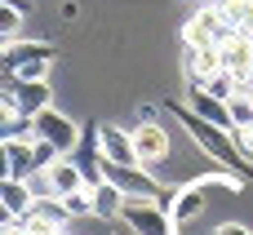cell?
<instances>
[{"mask_svg": "<svg viewBox=\"0 0 253 235\" xmlns=\"http://www.w3.org/2000/svg\"><path fill=\"white\" fill-rule=\"evenodd\" d=\"M187 71H191V84H200V80H209L213 71H222V44L191 49V58H187Z\"/></svg>", "mask_w": 253, "mask_h": 235, "instance_id": "8fae6325", "label": "cell"}, {"mask_svg": "<svg viewBox=\"0 0 253 235\" xmlns=\"http://www.w3.org/2000/svg\"><path fill=\"white\" fill-rule=\"evenodd\" d=\"M227 107H231V124H236V129H249L253 124V98L245 89H240L236 98H227ZM236 129H231V133H236Z\"/></svg>", "mask_w": 253, "mask_h": 235, "instance_id": "5bb4252c", "label": "cell"}, {"mask_svg": "<svg viewBox=\"0 0 253 235\" xmlns=\"http://www.w3.org/2000/svg\"><path fill=\"white\" fill-rule=\"evenodd\" d=\"M89 196H93V218H120V209H125V191L116 187V182H98V187H89Z\"/></svg>", "mask_w": 253, "mask_h": 235, "instance_id": "30bf717a", "label": "cell"}, {"mask_svg": "<svg viewBox=\"0 0 253 235\" xmlns=\"http://www.w3.org/2000/svg\"><path fill=\"white\" fill-rule=\"evenodd\" d=\"M40 187H44V196H58V200H67V196L84 191V178H80L76 160H71V156H62L58 164H49V169L40 173Z\"/></svg>", "mask_w": 253, "mask_h": 235, "instance_id": "52a82bcc", "label": "cell"}, {"mask_svg": "<svg viewBox=\"0 0 253 235\" xmlns=\"http://www.w3.org/2000/svg\"><path fill=\"white\" fill-rule=\"evenodd\" d=\"M120 218H125V227L138 235H173V218H169V209L165 204H156V200H129L125 196V209H120Z\"/></svg>", "mask_w": 253, "mask_h": 235, "instance_id": "7a4b0ae2", "label": "cell"}, {"mask_svg": "<svg viewBox=\"0 0 253 235\" xmlns=\"http://www.w3.org/2000/svg\"><path fill=\"white\" fill-rule=\"evenodd\" d=\"M120 235H138V231H120Z\"/></svg>", "mask_w": 253, "mask_h": 235, "instance_id": "cb8c5ba5", "label": "cell"}, {"mask_svg": "<svg viewBox=\"0 0 253 235\" xmlns=\"http://www.w3.org/2000/svg\"><path fill=\"white\" fill-rule=\"evenodd\" d=\"M187 107H191L196 116H205L209 124H218V129H227V133L236 129V124H231V107H227L222 98H213V93H205L200 84H191V102H187Z\"/></svg>", "mask_w": 253, "mask_h": 235, "instance_id": "9c48e42d", "label": "cell"}, {"mask_svg": "<svg viewBox=\"0 0 253 235\" xmlns=\"http://www.w3.org/2000/svg\"><path fill=\"white\" fill-rule=\"evenodd\" d=\"M71 160H76L84 187H98V182H102V142H98V124H84V129H80V142H76Z\"/></svg>", "mask_w": 253, "mask_h": 235, "instance_id": "5b68a950", "label": "cell"}, {"mask_svg": "<svg viewBox=\"0 0 253 235\" xmlns=\"http://www.w3.org/2000/svg\"><path fill=\"white\" fill-rule=\"evenodd\" d=\"M67 222H71V213H67V204H62L58 196H44V200L36 196L31 209L18 218V227H22L27 235H53V231H62Z\"/></svg>", "mask_w": 253, "mask_h": 235, "instance_id": "3957f363", "label": "cell"}, {"mask_svg": "<svg viewBox=\"0 0 253 235\" xmlns=\"http://www.w3.org/2000/svg\"><path fill=\"white\" fill-rule=\"evenodd\" d=\"M0 200H4V209H9L13 218H22V213L31 209L36 191H31V182H22V178H4V182H0Z\"/></svg>", "mask_w": 253, "mask_h": 235, "instance_id": "7c38bea8", "label": "cell"}, {"mask_svg": "<svg viewBox=\"0 0 253 235\" xmlns=\"http://www.w3.org/2000/svg\"><path fill=\"white\" fill-rule=\"evenodd\" d=\"M0 235H27V231H22L18 222H13V227H4V231H0Z\"/></svg>", "mask_w": 253, "mask_h": 235, "instance_id": "7402d4cb", "label": "cell"}, {"mask_svg": "<svg viewBox=\"0 0 253 235\" xmlns=\"http://www.w3.org/2000/svg\"><path fill=\"white\" fill-rule=\"evenodd\" d=\"M0 4H13V9H22V13L31 9V0H0Z\"/></svg>", "mask_w": 253, "mask_h": 235, "instance_id": "44dd1931", "label": "cell"}, {"mask_svg": "<svg viewBox=\"0 0 253 235\" xmlns=\"http://www.w3.org/2000/svg\"><path fill=\"white\" fill-rule=\"evenodd\" d=\"M49 67H53V58H31L13 71V80H49Z\"/></svg>", "mask_w": 253, "mask_h": 235, "instance_id": "9a60e30c", "label": "cell"}, {"mask_svg": "<svg viewBox=\"0 0 253 235\" xmlns=\"http://www.w3.org/2000/svg\"><path fill=\"white\" fill-rule=\"evenodd\" d=\"M165 111L182 120V129L191 133V142H196V147H200L218 169H227V173H236V178H249V169L240 164V147H236V138H231L227 129L209 124L205 116H196V111H191V107H182V102H165Z\"/></svg>", "mask_w": 253, "mask_h": 235, "instance_id": "6da1fadb", "label": "cell"}, {"mask_svg": "<svg viewBox=\"0 0 253 235\" xmlns=\"http://www.w3.org/2000/svg\"><path fill=\"white\" fill-rule=\"evenodd\" d=\"M98 142H102V160H111V164H138V151H133V133H129V129H116V124H98Z\"/></svg>", "mask_w": 253, "mask_h": 235, "instance_id": "ba28073f", "label": "cell"}, {"mask_svg": "<svg viewBox=\"0 0 253 235\" xmlns=\"http://www.w3.org/2000/svg\"><path fill=\"white\" fill-rule=\"evenodd\" d=\"M13 120H18V116H13V111H9V107H0V138H4V133H9V124H13Z\"/></svg>", "mask_w": 253, "mask_h": 235, "instance_id": "d6986e66", "label": "cell"}, {"mask_svg": "<svg viewBox=\"0 0 253 235\" xmlns=\"http://www.w3.org/2000/svg\"><path fill=\"white\" fill-rule=\"evenodd\" d=\"M13 222H18V218H13V213L4 209V200H0V231H4V227H13Z\"/></svg>", "mask_w": 253, "mask_h": 235, "instance_id": "ffe728a7", "label": "cell"}, {"mask_svg": "<svg viewBox=\"0 0 253 235\" xmlns=\"http://www.w3.org/2000/svg\"><path fill=\"white\" fill-rule=\"evenodd\" d=\"M53 235H67V227H62V231H53Z\"/></svg>", "mask_w": 253, "mask_h": 235, "instance_id": "603a6c76", "label": "cell"}, {"mask_svg": "<svg viewBox=\"0 0 253 235\" xmlns=\"http://www.w3.org/2000/svg\"><path fill=\"white\" fill-rule=\"evenodd\" d=\"M133 133V151H138V164L147 169V164H160L165 156H169V129H160L156 120H142L138 129H129Z\"/></svg>", "mask_w": 253, "mask_h": 235, "instance_id": "8992f818", "label": "cell"}, {"mask_svg": "<svg viewBox=\"0 0 253 235\" xmlns=\"http://www.w3.org/2000/svg\"><path fill=\"white\" fill-rule=\"evenodd\" d=\"M18 31H22V9L0 4V36H4V40H18Z\"/></svg>", "mask_w": 253, "mask_h": 235, "instance_id": "2e32d148", "label": "cell"}, {"mask_svg": "<svg viewBox=\"0 0 253 235\" xmlns=\"http://www.w3.org/2000/svg\"><path fill=\"white\" fill-rule=\"evenodd\" d=\"M31 133H36V138H44V142H53L62 156H71V151H76V142H80V129H76L62 111H53V107H44L40 116H31Z\"/></svg>", "mask_w": 253, "mask_h": 235, "instance_id": "277c9868", "label": "cell"}, {"mask_svg": "<svg viewBox=\"0 0 253 235\" xmlns=\"http://www.w3.org/2000/svg\"><path fill=\"white\" fill-rule=\"evenodd\" d=\"M200 89H205V93H213V98H222V102H227V98H236V93H240V80H236V76H231V71H213V76H209V80H200Z\"/></svg>", "mask_w": 253, "mask_h": 235, "instance_id": "4fadbf2b", "label": "cell"}, {"mask_svg": "<svg viewBox=\"0 0 253 235\" xmlns=\"http://www.w3.org/2000/svg\"><path fill=\"white\" fill-rule=\"evenodd\" d=\"M213 235H253L245 222H222V227H213Z\"/></svg>", "mask_w": 253, "mask_h": 235, "instance_id": "ac0fdd59", "label": "cell"}, {"mask_svg": "<svg viewBox=\"0 0 253 235\" xmlns=\"http://www.w3.org/2000/svg\"><path fill=\"white\" fill-rule=\"evenodd\" d=\"M4 178H13V160H9V142L0 138V182Z\"/></svg>", "mask_w": 253, "mask_h": 235, "instance_id": "e0dca14e", "label": "cell"}]
</instances>
